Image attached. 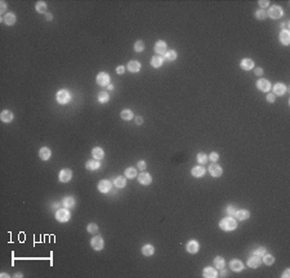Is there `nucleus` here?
Listing matches in <instances>:
<instances>
[{
  "mask_svg": "<svg viewBox=\"0 0 290 278\" xmlns=\"http://www.w3.org/2000/svg\"><path fill=\"white\" fill-rule=\"evenodd\" d=\"M219 226H221L223 230H233L237 226V222L233 217H226L219 222Z\"/></svg>",
  "mask_w": 290,
  "mask_h": 278,
  "instance_id": "f257e3e1",
  "label": "nucleus"
},
{
  "mask_svg": "<svg viewBox=\"0 0 290 278\" xmlns=\"http://www.w3.org/2000/svg\"><path fill=\"white\" fill-rule=\"evenodd\" d=\"M70 93L67 92V91H65V89H62V91H60L57 93V101L60 104H67L68 101H70Z\"/></svg>",
  "mask_w": 290,
  "mask_h": 278,
  "instance_id": "f03ea898",
  "label": "nucleus"
},
{
  "mask_svg": "<svg viewBox=\"0 0 290 278\" xmlns=\"http://www.w3.org/2000/svg\"><path fill=\"white\" fill-rule=\"evenodd\" d=\"M268 16L271 18H280L283 16V9L277 5H273L269 8V12H268Z\"/></svg>",
  "mask_w": 290,
  "mask_h": 278,
  "instance_id": "7ed1b4c3",
  "label": "nucleus"
},
{
  "mask_svg": "<svg viewBox=\"0 0 290 278\" xmlns=\"http://www.w3.org/2000/svg\"><path fill=\"white\" fill-rule=\"evenodd\" d=\"M56 217H57V220H58V221L65 222V221H67L68 219H70V214H68V211H67V210L61 208V210H58V211H57Z\"/></svg>",
  "mask_w": 290,
  "mask_h": 278,
  "instance_id": "20e7f679",
  "label": "nucleus"
},
{
  "mask_svg": "<svg viewBox=\"0 0 290 278\" xmlns=\"http://www.w3.org/2000/svg\"><path fill=\"white\" fill-rule=\"evenodd\" d=\"M91 245L94 250H102L103 248V239H102V237L97 236L91 241Z\"/></svg>",
  "mask_w": 290,
  "mask_h": 278,
  "instance_id": "39448f33",
  "label": "nucleus"
},
{
  "mask_svg": "<svg viewBox=\"0 0 290 278\" xmlns=\"http://www.w3.org/2000/svg\"><path fill=\"white\" fill-rule=\"evenodd\" d=\"M257 87L259 88L262 92H267V91H269V88H271V84H269V82H268V80L261 79V80H258V82H257Z\"/></svg>",
  "mask_w": 290,
  "mask_h": 278,
  "instance_id": "423d86ee",
  "label": "nucleus"
},
{
  "mask_svg": "<svg viewBox=\"0 0 290 278\" xmlns=\"http://www.w3.org/2000/svg\"><path fill=\"white\" fill-rule=\"evenodd\" d=\"M209 172H210L211 176H214V177H218V176L222 175V168L219 167L218 164L213 163V164H210V166H209Z\"/></svg>",
  "mask_w": 290,
  "mask_h": 278,
  "instance_id": "0eeeda50",
  "label": "nucleus"
},
{
  "mask_svg": "<svg viewBox=\"0 0 290 278\" xmlns=\"http://www.w3.org/2000/svg\"><path fill=\"white\" fill-rule=\"evenodd\" d=\"M108 82H110L108 74H106V73H99V74H98L97 83L99 84V85H106V84H108Z\"/></svg>",
  "mask_w": 290,
  "mask_h": 278,
  "instance_id": "6e6552de",
  "label": "nucleus"
},
{
  "mask_svg": "<svg viewBox=\"0 0 290 278\" xmlns=\"http://www.w3.org/2000/svg\"><path fill=\"white\" fill-rule=\"evenodd\" d=\"M71 176H72V173H71V171L70 170H62L61 172H60V180L62 182H67V181H70L71 180Z\"/></svg>",
  "mask_w": 290,
  "mask_h": 278,
  "instance_id": "1a4fd4ad",
  "label": "nucleus"
},
{
  "mask_svg": "<svg viewBox=\"0 0 290 278\" xmlns=\"http://www.w3.org/2000/svg\"><path fill=\"white\" fill-rule=\"evenodd\" d=\"M98 189H99V191H102V193H107V191H110V189H111V182L106 181V180H102V181H99V184H98Z\"/></svg>",
  "mask_w": 290,
  "mask_h": 278,
  "instance_id": "9d476101",
  "label": "nucleus"
},
{
  "mask_svg": "<svg viewBox=\"0 0 290 278\" xmlns=\"http://www.w3.org/2000/svg\"><path fill=\"white\" fill-rule=\"evenodd\" d=\"M138 181L142 184V185H150L151 184V176L146 173V172H142L139 176H138Z\"/></svg>",
  "mask_w": 290,
  "mask_h": 278,
  "instance_id": "9b49d317",
  "label": "nucleus"
},
{
  "mask_svg": "<svg viewBox=\"0 0 290 278\" xmlns=\"http://www.w3.org/2000/svg\"><path fill=\"white\" fill-rule=\"evenodd\" d=\"M199 248H200L199 242H196V241H190L188 243H187V251L190 254H196L199 251Z\"/></svg>",
  "mask_w": 290,
  "mask_h": 278,
  "instance_id": "f8f14e48",
  "label": "nucleus"
},
{
  "mask_svg": "<svg viewBox=\"0 0 290 278\" xmlns=\"http://www.w3.org/2000/svg\"><path fill=\"white\" fill-rule=\"evenodd\" d=\"M155 50H156V53H159V54H164V53H166V44H165V42L160 40V42L156 43V45H155Z\"/></svg>",
  "mask_w": 290,
  "mask_h": 278,
  "instance_id": "ddd939ff",
  "label": "nucleus"
},
{
  "mask_svg": "<svg viewBox=\"0 0 290 278\" xmlns=\"http://www.w3.org/2000/svg\"><path fill=\"white\" fill-rule=\"evenodd\" d=\"M259 264H261V259H259V256H257V255H254V256L248 259V265L250 268H258Z\"/></svg>",
  "mask_w": 290,
  "mask_h": 278,
  "instance_id": "4468645a",
  "label": "nucleus"
},
{
  "mask_svg": "<svg viewBox=\"0 0 290 278\" xmlns=\"http://www.w3.org/2000/svg\"><path fill=\"white\" fill-rule=\"evenodd\" d=\"M230 267H231V269L232 271H235V272H240V271H242V268H244V265H242V263L240 260H232L230 263Z\"/></svg>",
  "mask_w": 290,
  "mask_h": 278,
  "instance_id": "2eb2a0df",
  "label": "nucleus"
},
{
  "mask_svg": "<svg viewBox=\"0 0 290 278\" xmlns=\"http://www.w3.org/2000/svg\"><path fill=\"white\" fill-rule=\"evenodd\" d=\"M128 70L132 73H138L141 70V64L138 61H130L128 64Z\"/></svg>",
  "mask_w": 290,
  "mask_h": 278,
  "instance_id": "dca6fc26",
  "label": "nucleus"
},
{
  "mask_svg": "<svg viewBox=\"0 0 290 278\" xmlns=\"http://www.w3.org/2000/svg\"><path fill=\"white\" fill-rule=\"evenodd\" d=\"M3 21H4V23H5V25L12 26V25H13V23L15 22V16H14L13 13H8V14L4 16Z\"/></svg>",
  "mask_w": 290,
  "mask_h": 278,
  "instance_id": "f3484780",
  "label": "nucleus"
},
{
  "mask_svg": "<svg viewBox=\"0 0 290 278\" xmlns=\"http://www.w3.org/2000/svg\"><path fill=\"white\" fill-rule=\"evenodd\" d=\"M235 215H236V217L238 219V220H246V219H249L250 212H249V211H246V210H240V211H236Z\"/></svg>",
  "mask_w": 290,
  "mask_h": 278,
  "instance_id": "a211bd4d",
  "label": "nucleus"
},
{
  "mask_svg": "<svg viewBox=\"0 0 290 278\" xmlns=\"http://www.w3.org/2000/svg\"><path fill=\"white\" fill-rule=\"evenodd\" d=\"M280 40H281V43L283 44H285V45H288L289 44V42H290V33L288 30H284L283 33L280 34Z\"/></svg>",
  "mask_w": 290,
  "mask_h": 278,
  "instance_id": "6ab92c4d",
  "label": "nucleus"
},
{
  "mask_svg": "<svg viewBox=\"0 0 290 278\" xmlns=\"http://www.w3.org/2000/svg\"><path fill=\"white\" fill-rule=\"evenodd\" d=\"M202 274H204V277H209V278H214V277H217L218 276V273L215 272V269H213V268H205L204 269V272H202Z\"/></svg>",
  "mask_w": 290,
  "mask_h": 278,
  "instance_id": "aec40b11",
  "label": "nucleus"
},
{
  "mask_svg": "<svg viewBox=\"0 0 290 278\" xmlns=\"http://www.w3.org/2000/svg\"><path fill=\"white\" fill-rule=\"evenodd\" d=\"M285 91H286V87L283 84V83H277L275 87H273V92L276 93V95H284L285 93Z\"/></svg>",
  "mask_w": 290,
  "mask_h": 278,
  "instance_id": "412c9836",
  "label": "nucleus"
},
{
  "mask_svg": "<svg viewBox=\"0 0 290 278\" xmlns=\"http://www.w3.org/2000/svg\"><path fill=\"white\" fill-rule=\"evenodd\" d=\"M241 67L244 70H250L254 67V62L252 60H249V58H245V60L241 61Z\"/></svg>",
  "mask_w": 290,
  "mask_h": 278,
  "instance_id": "4be33fe9",
  "label": "nucleus"
},
{
  "mask_svg": "<svg viewBox=\"0 0 290 278\" xmlns=\"http://www.w3.org/2000/svg\"><path fill=\"white\" fill-rule=\"evenodd\" d=\"M39 155H40V158L43 160H46V159L50 158V150L48 148H41L40 151H39Z\"/></svg>",
  "mask_w": 290,
  "mask_h": 278,
  "instance_id": "5701e85b",
  "label": "nucleus"
},
{
  "mask_svg": "<svg viewBox=\"0 0 290 278\" xmlns=\"http://www.w3.org/2000/svg\"><path fill=\"white\" fill-rule=\"evenodd\" d=\"M0 118H1L3 122L8 123V122H10V120L13 119V114H12L10 111H8V110H4V111L1 113V115H0Z\"/></svg>",
  "mask_w": 290,
  "mask_h": 278,
  "instance_id": "b1692460",
  "label": "nucleus"
},
{
  "mask_svg": "<svg viewBox=\"0 0 290 278\" xmlns=\"http://www.w3.org/2000/svg\"><path fill=\"white\" fill-rule=\"evenodd\" d=\"M192 175L195 176V177H200V176H202L204 173H205V168L204 167H201V166H199V167H194L192 168Z\"/></svg>",
  "mask_w": 290,
  "mask_h": 278,
  "instance_id": "393cba45",
  "label": "nucleus"
},
{
  "mask_svg": "<svg viewBox=\"0 0 290 278\" xmlns=\"http://www.w3.org/2000/svg\"><path fill=\"white\" fill-rule=\"evenodd\" d=\"M142 254L144 256H151L152 254H154V246L151 245H146L142 247Z\"/></svg>",
  "mask_w": 290,
  "mask_h": 278,
  "instance_id": "a878e982",
  "label": "nucleus"
},
{
  "mask_svg": "<svg viewBox=\"0 0 290 278\" xmlns=\"http://www.w3.org/2000/svg\"><path fill=\"white\" fill-rule=\"evenodd\" d=\"M92 153H93V156H94L96 159H102L105 156V153H103V150H102L101 148H94Z\"/></svg>",
  "mask_w": 290,
  "mask_h": 278,
  "instance_id": "bb28decb",
  "label": "nucleus"
},
{
  "mask_svg": "<svg viewBox=\"0 0 290 278\" xmlns=\"http://www.w3.org/2000/svg\"><path fill=\"white\" fill-rule=\"evenodd\" d=\"M99 162L98 160H89V162L87 163V168L88 170H91V171H94V170H97V168H99Z\"/></svg>",
  "mask_w": 290,
  "mask_h": 278,
  "instance_id": "cd10ccee",
  "label": "nucleus"
},
{
  "mask_svg": "<svg viewBox=\"0 0 290 278\" xmlns=\"http://www.w3.org/2000/svg\"><path fill=\"white\" fill-rule=\"evenodd\" d=\"M63 206L67 207V208H71V207L75 206V199H74L72 197H67L63 199Z\"/></svg>",
  "mask_w": 290,
  "mask_h": 278,
  "instance_id": "c85d7f7f",
  "label": "nucleus"
},
{
  "mask_svg": "<svg viewBox=\"0 0 290 278\" xmlns=\"http://www.w3.org/2000/svg\"><path fill=\"white\" fill-rule=\"evenodd\" d=\"M151 65L154 66V67H160V66L163 65V60H161V57H158V56L152 57V60H151Z\"/></svg>",
  "mask_w": 290,
  "mask_h": 278,
  "instance_id": "c756f323",
  "label": "nucleus"
},
{
  "mask_svg": "<svg viewBox=\"0 0 290 278\" xmlns=\"http://www.w3.org/2000/svg\"><path fill=\"white\" fill-rule=\"evenodd\" d=\"M214 265L218 269H222L223 267H224V259H223V257H219V256L215 257V259H214Z\"/></svg>",
  "mask_w": 290,
  "mask_h": 278,
  "instance_id": "7c9ffc66",
  "label": "nucleus"
},
{
  "mask_svg": "<svg viewBox=\"0 0 290 278\" xmlns=\"http://www.w3.org/2000/svg\"><path fill=\"white\" fill-rule=\"evenodd\" d=\"M121 118L124 120H130L133 118V113L130 110H123L121 111Z\"/></svg>",
  "mask_w": 290,
  "mask_h": 278,
  "instance_id": "2f4dec72",
  "label": "nucleus"
},
{
  "mask_svg": "<svg viewBox=\"0 0 290 278\" xmlns=\"http://www.w3.org/2000/svg\"><path fill=\"white\" fill-rule=\"evenodd\" d=\"M125 184H127V181H125V177H123V176H119V177L115 180V185L117 188H124Z\"/></svg>",
  "mask_w": 290,
  "mask_h": 278,
  "instance_id": "473e14b6",
  "label": "nucleus"
},
{
  "mask_svg": "<svg viewBox=\"0 0 290 278\" xmlns=\"http://www.w3.org/2000/svg\"><path fill=\"white\" fill-rule=\"evenodd\" d=\"M125 175H127V177H130V179L135 177V176H137V171H135V168H133V167H129L128 170L125 171Z\"/></svg>",
  "mask_w": 290,
  "mask_h": 278,
  "instance_id": "72a5a7b5",
  "label": "nucleus"
},
{
  "mask_svg": "<svg viewBox=\"0 0 290 278\" xmlns=\"http://www.w3.org/2000/svg\"><path fill=\"white\" fill-rule=\"evenodd\" d=\"M46 9V4L44 1H38L36 3V10L40 12V13H43V12H45Z\"/></svg>",
  "mask_w": 290,
  "mask_h": 278,
  "instance_id": "f704fd0d",
  "label": "nucleus"
},
{
  "mask_svg": "<svg viewBox=\"0 0 290 278\" xmlns=\"http://www.w3.org/2000/svg\"><path fill=\"white\" fill-rule=\"evenodd\" d=\"M108 93L107 92H101L99 96H98V100H99V102H107L108 101Z\"/></svg>",
  "mask_w": 290,
  "mask_h": 278,
  "instance_id": "c9c22d12",
  "label": "nucleus"
},
{
  "mask_svg": "<svg viewBox=\"0 0 290 278\" xmlns=\"http://www.w3.org/2000/svg\"><path fill=\"white\" fill-rule=\"evenodd\" d=\"M134 49H135V52H142V50L144 49V44H143V42H142V40L135 42V44H134Z\"/></svg>",
  "mask_w": 290,
  "mask_h": 278,
  "instance_id": "e433bc0d",
  "label": "nucleus"
},
{
  "mask_svg": "<svg viewBox=\"0 0 290 278\" xmlns=\"http://www.w3.org/2000/svg\"><path fill=\"white\" fill-rule=\"evenodd\" d=\"M263 261H264V264H267V265H272L273 261H275V257L271 256V255H264Z\"/></svg>",
  "mask_w": 290,
  "mask_h": 278,
  "instance_id": "4c0bfd02",
  "label": "nucleus"
},
{
  "mask_svg": "<svg viewBox=\"0 0 290 278\" xmlns=\"http://www.w3.org/2000/svg\"><path fill=\"white\" fill-rule=\"evenodd\" d=\"M197 160L201 164H204L205 162H208V155L204 154V153H200V154H197Z\"/></svg>",
  "mask_w": 290,
  "mask_h": 278,
  "instance_id": "58836bf2",
  "label": "nucleus"
},
{
  "mask_svg": "<svg viewBox=\"0 0 290 278\" xmlns=\"http://www.w3.org/2000/svg\"><path fill=\"white\" fill-rule=\"evenodd\" d=\"M255 17L258 18V19H264L266 17H267V13L263 10V9H261V10H257V13H255Z\"/></svg>",
  "mask_w": 290,
  "mask_h": 278,
  "instance_id": "ea45409f",
  "label": "nucleus"
},
{
  "mask_svg": "<svg viewBox=\"0 0 290 278\" xmlns=\"http://www.w3.org/2000/svg\"><path fill=\"white\" fill-rule=\"evenodd\" d=\"M175 57H177V52L175 50H169V52H166V58L170 61L175 60Z\"/></svg>",
  "mask_w": 290,
  "mask_h": 278,
  "instance_id": "a19ab883",
  "label": "nucleus"
},
{
  "mask_svg": "<svg viewBox=\"0 0 290 278\" xmlns=\"http://www.w3.org/2000/svg\"><path fill=\"white\" fill-rule=\"evenodd\" d=\"M266 254V248L264 247H259V248H257L255 251H254V255H257V256H263Z\"/></svg>",
  "mask_w": 290,
  "mask_h": 278,
  "instance_id": "79ce46f5",
  "label": "nucleus"
},
{
  "mask_svg": "<svg viewBox=\"0 0 290 278\" xmlns=\"http://www.w3.org/2000/svg\"><path fill=\"white\" fill-rule=\"evenodd\" d=\"M97 230H98V226L96 224H89L88 225V232L89 233H96Z\"/></svg>",
  "mask_w": 290,
  "mask_h": 278,
  "instance_id": "37998d69",
  "label": "nucleus"
},
{
  "mask_svg": "<svg viewBox=\"0 0 290 278\" xmlns=\"http://www.w3.org/2000/svg\"><path fill=\"white\" fill-rule=\"evenodd\" d=\"M235 212H236V210H235V207H232V206L227 207V214H228V215H235Z\"/></svg>",
  "mask_w": 290,
  "mask_h": 278,
  "instance_id": "c03bdc74",
  "label": "nucleus"
},
{
  "mask_svg": "<svg viewBox=\"0 0 290 278\" xmlns=\"http://www.w3.org/2000/svg\"><path fill=\"white\" fill-rule=\"evenodd\" d=\"M209 159L213 160V162H215V160L218 159V154H217V153H211V154L209 155Z\"/></svg>",
  "mask_w": 290,
  "mask_h": 278,
  "instance_id": "a18cd8bd",
  "label": "nucleus"
},
{
  "mask_svg": "<svg viewBox=\"0 0 290 278\" xmlns=\"http://www.w3.org/2000/svg\"><path fill=\"white\" fill-rule=\"evenodd\" d=\"M267 101H268V102H273V101H275V95L269 93V95L267 96Z\"/></svg>",
  "mask_w": 290,
  "mask_h": 278,
  "instance_id": "49530a36",
  "label": "nucleus"
},
{
  "mask_svg": "<svg viewBox=\"0 0 290 278\" xmlns=\"http://www.w3.org/2000/svg\"><path fill=\"white\" fill-rule=\"evenodd\" d=\"M138 168H139V170H144V168H146V163H144V162H138Z\"/></svg>",
  "mask_w": 290,
  "mask_h": 278,
  "instance_id": "de8ad7c7",
  "label": "nucleus"
},
{
  "mask_svg": "<svg viewBox=\"0 0 290 278\" xmlns=\"http://www.w3.org/2000/svg\"><path fill=\"white\" fill-rule=\"evenodd\" d=\"M116 73L117 74H123L124 73V66H119V67L116 69Z\"/></svg>",
  "mask_w": 290,
  "mask_h": 278,
  "instance_id": "09e8293b",
  "label": "nucleus"
},
{
  "mask_svg": "<svg viewBox=\"0 0 290 278\" xmlns=\"http://www.w3.org/2000/svg\"><path fill=\"white\" fill-rule=\"evenodd\" d=\"M255 74H257V75H262V74H263V70H262L261 67H258V69H255Z\"/></svg>",
  "mask_w": 290,
  "mask_h": 278,
  "instance_id": "8fccbe9b",
  "label": "nucleus"
},
{
  "mask_svg": "<svg viewBox=\"0 0 290 278\" xmlns=\"http://www.w3.org/2000/svg\"><path fill=\"white\" fill-rule=\"evenodd\" d=\"M289 273H290V271H289V269H286V271H285V272H284V274H283V277H284V278H288V277L290 276V274H289Z\"/></svg>",
  "mask_w": 290,
  "mask_h": 278,
  "instance_id": "3c124183",
  "label": "nucleus"
},
{
  "mask_svg": "<svg viewBox=\"0 0 290 278\" xmlns=\"http://www.w3.org/2000/svg\"><path fill=\"white\" fill-rule=\"evenodd\" d=\"M135 122H137V124H142V118H141V116H137Z\"/></svg>",
  "mask_w": 290,
  "mask_h": 278,
  "instance_id": "603ef678",
  "label": "nucleus"
},
{
  "mask_svg": "<svg viewBox=\"0 0 290 278\" xmlns=\"http://www.w3.org/2000/svg\"><path fill=\"white\" fill-rule=\"evenodd\" d=\"M5 3H4V1H1V7H0V10H1V12H4V10H5Z\"/></svg>",
  "mask_w": 290,
  "mask_h": 278,
  "instance_id": "864d4df0",
  "label": "nucleus"
},
{
  "mask_svg": "<svg viewBox=\"0 0 290 278\" xmlns=\"http://www.w3.org/2000/svg\"><path fill=\"white\" fill-rule=\"evenodd\" d=\"M268 1H259V5H262V7H266V5H268Z\"/></svg>",
  "mask_w": 290,
  "mask_h": 278,
  "instance_id": "5fc2aeb1",
  "label": "nucleus"
},
{
  "mask_svg": "<svg viewBox=\"0 0 290 278\" xmlns=\"http://www.w3.org/2000/svg\"><path fill=\"white\" fill-rule=\"evenodd\" d=\"M221 276H222V277H226V276H227V272H226V271H224V269H223V268H222V272H221Z\"/></svg>",
  "mask_w": 290,
  "mask_h": 278,
  "instance_id": "6e6d98bb",
  "label": "nucleus"
},
{
  "mask_svg": "<svg viewBox=\"0 0 290 278\" xmlns=\"http://www.w3.org/2000/svg\"><path fill=\"white\" fill-rule=\"evenodd\" d=\"M46 18H48V19H52V14H49V13H48V14H46Z\"/></svg>",
  "mask_w": 290,
  "mask_h": 278,
  "instance_id": "4d7b16f0",
  "label": "nucleus"
}]
</instances>
